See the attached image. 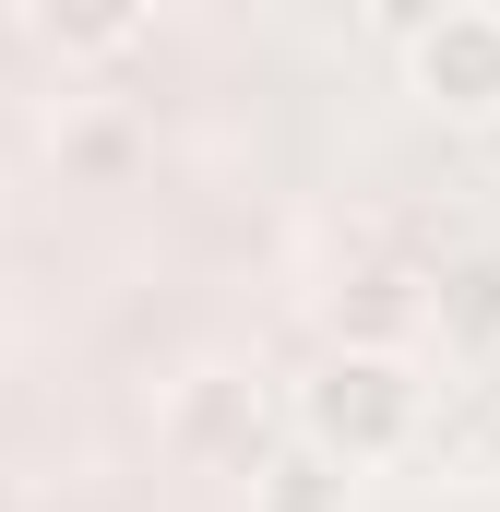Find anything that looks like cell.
Instances as JSON below:
<instances>
[{
	"mask_svg": "<svg viewBox=\"0 0 500 512\" xmlns=\"http://www.w3.org/2000/svg\"><path fill=\"white\" fill-rule=\"evenodd\" d=\"M417 429H429V382H417L405 346H334V358L298 382V441L334 453L346 477H358V465H393Z\"/></svg>",
	"mask_w": 500,
	"mask_h": 512,
	"instance_id": "obj_1",
	"label": "cell"
},
{
	"mask_svg": "<svg viewBox=\"0 0 500 512\" xmlns=\"http://www.w3.org/2000/svg\"><path fill=\"white\" fill-rule=\"evenodd\" d=\"M405 96L429 120H500V12L489 0H441L405 24Z\"/></svg>",
	"mask_w": 500,
	"mask_h": 512,
	"instance_id": "obj_2",
	"label": "cell"
},
{
	"mask_svg": "<svg viewBox=\"0 0 500 512\" xmlns=\"http://www.w3.org/2000/svg\"><path fill=\"white\" fill-rule=\"evenodd\" d=\"M346 501H358V477L334 453H310V441L250 453V512H346Z\"/></svg>",
	"mask_w": 500,
	"mask_h": 512,
	"instance_id": "obj_3",
	"label": "cell"
},
{
	"mask_svg": "<svg viewBox=\"0 0 500 512\" xmlns=\"http://www.w3.org/2000/svg\"><path fill=\"white\" fill-rule=\"evenodd\" d=\"M453 334H500V262H465L453 274Z\"/></svg>",
	"mask_w": 500,
	"mask_h": 512,
	"instance_id": "obj_4",
	"label": "cell"
},
{
	"mask_svg": "<svg viewBox=\"0 0 500 512\" xmlns=\"http://www.w3.org/2000/svg\"><path fill=\"white\" fill-rule=\"evenodd\" d=\"M48 36H60V48H120L131 12H72V24H48Z\"/></svg>",
	"mask_w": 500,
	"mask_h": 512,
	"instance_id": "obj_5",
	"label": "cell"
}]
</instances>
